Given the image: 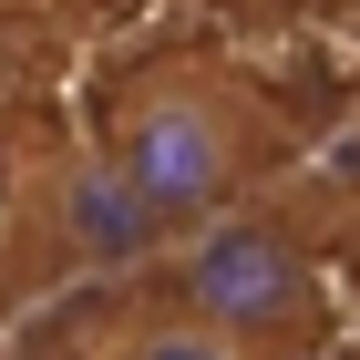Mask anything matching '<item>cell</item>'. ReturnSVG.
Instances as JSON below:
<instances>
[{"label": "cell", "instance_id": "5b68a950", "mask_svg": "<svg viewBox=\"0 0 360 360\" xmlns=\"http://www.w3.org/2000/svg\"><path fill=\"white\" fill-rule=\"evenodd\" d=\"M0 360H72V350H52V340H21V350H0Z\"/></svg>", "mask_w": 360, "mask_h": 360}, {"label": "cell", "instance_id": "277c9868", "mask_svg": "<svg viewBox=\"0 0 360 360\" xmlns=\"http://www.w3.org/2000/svg\"><path fill=\"white\" fill-rule=\"evenodd\" d=\"M93 360H248V350H226L206 319H186L175 299H155V309H124L113 340H103Z\"/></svg>", "mask_w": 360, "mask_h": 360}, {"label": "cell", "instance_id": "7a4b0ae2", "mask_svg": "<svg viewBox=\"0 0 360 360\" xmlns=\"http://www.w3.org/2000/svg\"><path fill=\"white\" fill-rule=\"evenodd\" d=\"M175 309L248 360H288V350H319V330H330V278L278 206H226L195 237H175Z\"/></svg>", "mask_w": 360, "mask_h": 360}, {"label": "cell", "instance_id": "8992f818", "mask_svg": "<svg viewBox=\"0 0 360 360\" xmlns=\"http://www.w3.org/2000/svg\"><path fill=\"white\" fill-rule=\"evenodd\" d=\"M288 360H330V350H288Z\"/></svg>", "mask_w": 360, "mask_h": 360}, {"label": "cell", "instance_id": "3957f363", "mask_svg": "<svg viewBox=\"0 0 360 360\" xmlns=\"http://www.w3.org/2000/svg\"><path fill=\"white\" fill-rule=\"evenodd\" d=\"M41 237L62 248V268H83V278L144 268V257L165 248L155 217L134 206V186L113 175L103 144H83V155H62V165H52V186H41Z\"/></svg>", "mask_w": 360, "mask_h": 360}, {"label": "cell", "instance_id": "6da1fadb", "mask_svg": "<svg viewBox=\"0 0 360 360\" xmlns=\"http://www.w3.org/2000/svg\"><path fill=\"white\" fill-rule=\"evenodd\" d=\"M103 155L113 175L134 186V206L155 217V237H195L206 217L248 206L257 155H268V113L226 72H195V62H165V72H134L103 113Z\"/></svg>", "mask_w": 360, "mask_h": 360}]
</instances>
